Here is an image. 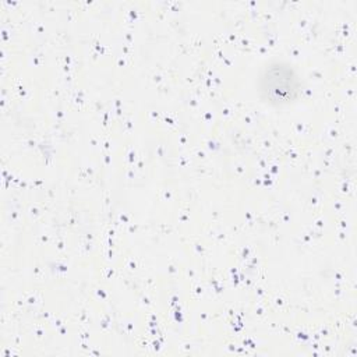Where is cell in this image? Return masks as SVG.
Wrapping results in <instances>:
<instances>
[{
	"mask_svg": "<svg viewBox=\"0 0 357 357\" xmlns=\"http://www.w3.org/2000/svg\"><path fill=\"white\" fill-rule=\"evenodd\" d=\"M258 92L262 102L268 105H290L301 93V79L289 63L275 60L262 68L258 79Z\"/></svg>",
	"mask_w": 357,
	"mask_h": 357,
	"instance_id": "obj_1",
	"label": "cell"
}]
</instances>
